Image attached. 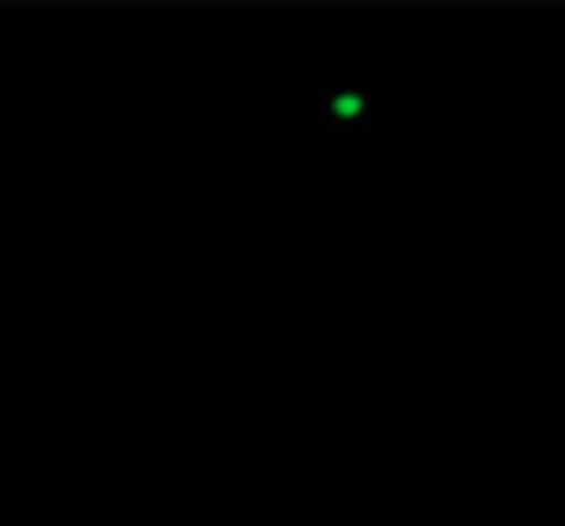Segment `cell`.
I'll list each match as a JSON object with an SVG mask.
<instances>
[{"mask_svg":"<svg viewBox=\"0 0 565 526\" xmlns=\"http://www.w3.org/2000/svg\"><path fill=\"white\" fill-rule=\"evenodd\" d=\"M372 115H377V99L367 85H332L302 95V119L318 129H372Z\"/></svg>","mask_w":565,"mask_h":526,"instance_id":"6da1fadb","label":"cell"}]
</instances>
